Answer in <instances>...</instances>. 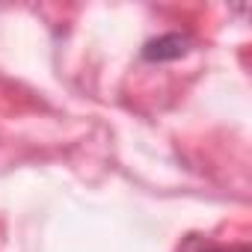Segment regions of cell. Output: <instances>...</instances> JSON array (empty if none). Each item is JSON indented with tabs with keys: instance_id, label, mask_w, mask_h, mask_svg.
<instances>
[{
	"instance_id": "7a4b0ae2",
	"label": "cell",
	"mask_w": 252,
	"mask_h": 252,
	"mask_svg": "<svg viewBox=\"0 0 252 252\" xmlns=\"http://www.w3.org/2000/svg\"><path fill=\"white\" fill-rule=\"evenodd\" d=\"M205 252H222V249H205ZM237 252H243V249H237Z\"/></svg>"
},
{
	"instance_id": "6da1fadb",
	"label": "cell",
	"mask_w": 252,
	"mask_h": 252,
	"mask_svg": "<svg viewBox=\"0 0 252 252\" xmlns=\"http://www.w3.org/2000/svg\"><path fill=\"white\" fill-rule=\"evenodd\" d=\"M184 45H187V39L178 36V33H172V36H160V39H155V42L146 45L143 57H146V60H175V57H181V54L187 51Z\"/></svg>"
}]
</instances>
